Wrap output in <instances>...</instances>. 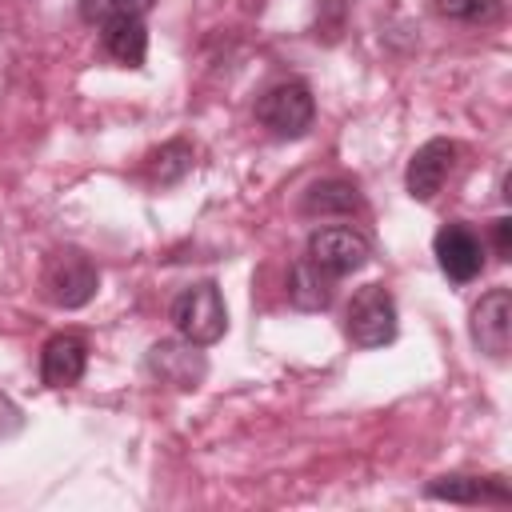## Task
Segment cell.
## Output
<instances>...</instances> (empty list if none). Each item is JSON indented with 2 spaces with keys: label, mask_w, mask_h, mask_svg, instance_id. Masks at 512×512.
<instances>
[{
  "label": "cell",
  "mask_w": 512,
  "mask_h": 512,
  "mask_svg": "<svg viewBox=\"0 0 512 512\" xmlns=\"http://www.w3.org/2000/svg\"><path fill=\"white\" fill-rule=\"evenodd\" d=\"M172 324L184 340L208 348L224 336L228 328V308H224V296L212 280H200V284H188L176 300H172Z\"/></svg>",
  "instance_id": "cell-1"
},
{
  "label": "cell",
  "mask_w": 512,
  "mask_h": 512,
  "mask_svg": "<svg viewBox=\"0 0 512 512\" xmlns=\"http://www.w3.org/2000/svg\"><path fill=\"white\" fill-rule=\"evenodd\" d=\"M312 116H316V100L304 80H280L256 100V120L280 140L304 136L312 128Z\"/></svg>",
  "instance_id": "cell-2"
},
{
  "label": "cell",
  "mask_w": 512,
  "mask_h": 512,
  "mask_svg": "<svg viewBox=\"0 0 512 512\" xmlns=\"http://www.w3.org/2000/svg\"><path fill=\"white\" fill-rule=\"evenodd\" d=\"M348 340L356 348H380L396 336V300L384 284H364L348 304Z\"/></svg>",
  "instance_id": "cell-3"
},
{
  "label": "cell",
  "mask_w": 512,
  "mask_h": 512,
  "mask_svg": "<svg viewBox=\"0 0 512 512\" xmlns=\"http://www.w3.org/2000/svg\"><path fill=\"white\" fill-rule=\"evenodd\" d=\"M44 288H48V300L56 308H84L96 296V288H100V272H96V264L84 252L64 248V252H56L48 260Z\"/></svg>",
  "instance_id": "cell-4"
},
{
  "label": "cell",
  "mask_w": 512,
  "mask_h": 512,
  "mask_svg": "<svg viewBox=\"0 0 512 512\" xmlns=\"http://www.w3.org/2000/svg\"><path fill=\"white\" fill-rule=\"evenodd\" d=\"M368 256H372V244L352 224H328L308 236V260L320 264L328 276H348V272L364 268Z\"/></svg>",
  "instance_id": "cell-5"
},
{
  "label": "cell",
  "mask_w": 512,
  "mask_h": 512,
  "mask_svg": "<svg viewBox=\"0 0 512 512\" xmlns=\"http://www.w3.org/2000/svg\"><path fill=\"white\" fill-rule=\"evenodd\" d=\"M144 364H148V372H152L160 384L180 388V392L200 388V380L208 376V360H204L200 344H192V340H184V336H180V340H156V344L148 348Z\"/></svg>",
  "instance_id": "cell-6"
},
{
  "label": "cell",
  "mask_w": 512,
  "mask_h": 512,
  "mask_svg": "<svg viewBox=\"0 0 512 512\" xmlns=\"http://www.w3.org/2000/svg\"><path fill=\"white\" fill-rule=\"evenodd\" d=\"M432 252H436L440 272L452 284H468L484 268V244H480V236L468 224H444L436 232V240H432Z\"/></svg>",
  "instance_id": "cell-7"
},
{
  "label": "cell",
  "mask_w": 512,
  "mask_h": 512,
  "mask_svg": "<svg viewBox=\"0 0 512 512\" xmlns=\"http://www.w3.org/2000/svg\"><path fill=\"white\" fill-rule=\"evenodd\" d=\"M472 340L492 360L508 356V344H512V292L508 288H492L480 296V304L472 308Z\"/></svg>",
  "instance_id": "cell-8"
},
{
  "label": "cell",
  "mask_w": 512,
  "mask_h": 512,
  "mask_svg": "<svg viewBox=\"0 0 512 512\" xmlns=\"http://www.w3.org/2000/svg\"><path fill=\"white\" fill-rule=\"evenodd\" d=\"M452 160H456V144H452V140L436 136V140L420 144V148L412 152V160H408V172H404L408 196L420 200V204H428V200L444 188V180H448V172H452Z\"/></svg>",
  "instance_id": "cell-9"
},
{
  "label": "cell",
  "mask_w": 512,
  "mask_h": 512,
  "mask_svg": "<svg viewBox=\"0 0 512 512\" xmlns=\"http://www.w3.org/2000/svg\"><path fill=\"white\" fill-rule=\"evenodd\" d=\"M88 368V340L80 332H60L40 352V380L48 388H72Z\"/></svg>",
  "instance_id": "cell-10"
},
{
  "label": "cell",
  "mask_w": 512,
  "mask_h": 512,
  "mask_svg": "<svg viewBox=\"0 0 512 512\" xmlns=\"http://www.w3.org/2000/svg\"><path fill=\"white\" fill-rule=\"evenodd\" d=\"M432 500H448V504H480V500H492V504H508L512 492L504 484V476H440L424 488Z\"/></svg>",
  "instance_id": "cell-11"
},
{
  "label": "cell",
  "mask_w": 512,
  "mask_h": 512,
  "mask_svg": "<svg viewBox=\"0 0 512 512\" xmlns=\"http://www.w3.org/2000/svg\"><path fill=\"white\" fill-rule=\"evenodd\" d=\"M100 40H104V52L124 64V68H140L144 56H148V28H144V16H112L100 24Z\"/></svg>",
  "instance_id": "cell-12"
},
{
  "label": "cell",
  "mask_w": 512,
  "mask_h": 512,
  "mask_svg": "<svg viewBox=\"0 0 512 512\" xmlns=\"http://www.w3.org/2000/svg\"><path fill=\"white\" fill-rule=\"evenodd\" d=\"M332 280H336V276H328L320 264H312V260L304 256V260H296L292 272H288V300H292L300 312H324V308L332 304Z\"/></svg>",
  "instance_id": "cell-13"
},
{
  "label": "cell",
  "mask_w": 512,
  "mask_h": 512,
  "mask_svg": "<svg viewBox=\"0 0 512 512\" xmlns=\"http://www.w3.org/2000/svg\"><path fill=\"white\" fill-rule=\"evenodd\" d=\"M300 208L308 216H348V212L360 208V192H356V184L336 180V176L332 180H316V184H308Z\"/></svg>",
  "instance_id": "cell-14"
},
{
  "label": "cell",
  "mask_w": 512,
  "mask_h": 512,
  "mask_svg": "<svg viewBox=\"0 0 512 512\" xmlns=\"http://www.w3.org/2000/svg\"><path fill=\"white\" fill-rule=\"evenodd\" d=\"M192 164H196L192 160V144L188 140H168V144H160L152 152L148 172H152L156 184H176V180H184L192 172Z\"/></svg>",
  "instance_id": "cell-15"
},
{
  "label": "cell",
  "mask_w": 512,
  "mask_h": 512,
  "mask_svg": "<svg viewBox=\"0 0 512 512\" xmlns=\"http://www.w3.org/2000/svg\"><path fill=\"white\" fill-rule=\"evenodd\" d=\"M156 0H80V16L88 24H104L112 16H148Z\"/></svg>",
  "instance_id": "cell-16"
},
{
  "label": "cell",
  "mask_w": 512,
  "mask_h": 512,
  "mask_svg": "<svg viewBox=\"0 0 512 512\" xmlns=\"http://www.w3.org/2000/svg\"><path fill=\"white\" fill-rule=\"evenodd\" d=\"M436 12L460 24H488L500 16V0H436Z\"/></svg>",
  "instance_id": "cell-17"
},
{
  "label": "cell",
  "mask_w": 512,
  "mask_h": 512,
  "mask_svg": "<svg viewBox=\"0 0 512 512\" xmlns=\"http://www.w3.org/2000/svg\"><path fill=\"white\" fill-rule=\"evenodd\" d=\"M20 428H24V416H20V408H16L8 396H0V440L16 436Z\"/></svg>",
  "instance_id": "cell-18"
},
{
  "label": "cell",
  "mask_w": 512,
  "mask_h": 512,
  "mask_svg": "<svg viewBox=\"0 0 512 512\" xmlns=\"http://www.w3.org/2000/svg\"><path fill=\"white\" fill-rule=\"evenodd\" d=\"M492 244H496V256H500V260L512 256V220H508V216L492 220Z\"/></svg>",
  "instance_id": "cell-19"
}]
</instances>
